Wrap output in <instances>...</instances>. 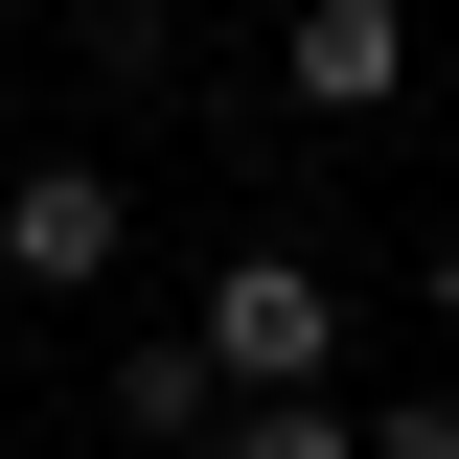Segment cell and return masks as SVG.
I'll use <instances>...</instances> for the list:
<instances>
[{
    "label": "cell",
    "mask_w": 459,
    "mask_h": 459,
    "mask_svg": "<svg viewBox=\"0 0 459 459\" xmlns=\"http://www.w3.org/2000/svg\"><path fill=\"white\" fill-rule=\"evenodd\" d=\"M207 459H368V413H322V391H276V413H230Z\"/></svg>",
    "instance_id": "obj_5"
},
{
    "label": "cell",
    "mask_w": 459,
    "mask_h": 459,
    "mask_svg": "<svg viewBox=\"0 0 459 459\" xmlns=\"http://www.w3.org/2000/svg\"><path fill=\"white\" fill-rule=\"evenodd\" d=\"M115 253H138V184L115 161H0V276L23 299H115Z\"/></svg>",
    "instance_id": "obj_2"
},
{
    "label": "cell",
    "mask_w": 459,
    "mask_h": 459,
    "mask_svg": "<svg viewBox=\"0 0 459 459\" xmlns=\"http://www.w3.org/2000/svg\"><path fill=\"white\" fill-rule=\"evenodd\" d=\"M92 437L115 459H207L230 437V368H207V344H115V413H92Z\"/></svg>",
    "instance_id": "obj_4"
},
{
    "label": "cell",
    "mask_w": 459,
    "mask_h": 459,
    "mask_svg": "<svg viewBox=\"0 0 459 459\" xmlns=\"http://www.w3.org/2000/svg\"><path fill=\"white\" fill-rule=\"evenodd\" d=\"M276 92L299 115H391L413 92V0H299V23H276Z\"/></svg>",
    "instance_id": "obj_3"
},
{
    "label": "cell",
    "mask_w": 459,
    "mask_h": 459,
    "mask_svg": "<svg viewBox=\"0 0 459 459\" xmlns=\"http://www.w3.org/2000/svg\"><path fill=\"white\" fill-rule=\"evenodd\" d=\"M368 459H459V391H391V413H368Z\"/></svg>",
    "instance_id": "obj_6"
},
{
    "label": "cell",
    "mask_w": 459,
    "mask_h": 459,
    "mask_svg": "<svg viewBox=\"0 0 459 459\" xmlns=\"http://www.w3.org/2000/svg\"><path fill=\"white\" fill-rule=\"evenodd\" d=\"M0 138H23V69H0Z\"/></svg>",
    "instance_id": "obj_8"
},
{
    "label": "cell",
    "mask_w": 459,
    "mask_h": 459,
    "mask_svg": "<svg viewBox=\"0 0 459 459\" xmlns=\"http://www.w3.org/2000/svg\"><path fill=\"white\" fill-rule=\"evenodd\" d=\"M437 344H459V253H437Z\"/></svg>",
    "instance_id": "obj_7"
},
{
    "label": "cell",
    "mask_w": 459,
    "mask_h": 459,
    "mask_svg": "<svg viewBox=\"0 0 459 459\" xmlns=\"http://www.w3.org/2000/svg\"><path fill=\"white\" fill-rule=\"evenodd\" d=\"M47 459H115V437H47Z\"/></svg>",
    "instance_id": "obj_9"
},
{
    "label": "cell",
    "mask_w": 459,
    "mask_h": 459,
    "mask_svg": "<svg viewBox=\"0 0 459 459\" xmlns=\"http://www.w3.org/2000/svg\"><path fill=\"white\" fill-rule=\"evenodd\" d=\"M184 344L230 368V413H276V391H322V368H344V299H322V253H230V276L184 299Z\"/></svg>",
    "instance_id": "obj_1"
}]
</instances>
